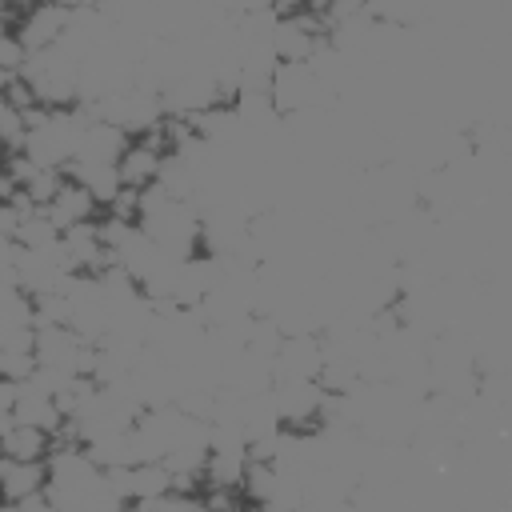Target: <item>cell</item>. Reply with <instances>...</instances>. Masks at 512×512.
I'll return each instance as SVG.
<instances>
[{
    "label": "cell",
    "mask_w": 512,
    "mask_h": 512,
    "mask_svg": "<svg viewBox=\"0 0 512 512\" xmlns=\"http://www.w3.org/2000/svg\"><path fill=\"white\" fill-rule=\"evenodd\" d=\"M128 140H132V136H128L124 128H116V124H108V120H100V116H88V124H84V132H80V140H76L72 160L116 164Z\"/></svg>",
    "instance_id": "obj_4"
},
{
    "label": "cell",
    "mask_w": 512,
    "mask_h": 512,
    "mask_svg": "<svg viewBox=\"0 0 512 512\" xmlns=\"http://www.w3.org/2000/svg\"><path fill=\"white\" fill-rule=\"evenodd\" d=\"M12 240H16V248H52V244L60 240V228L44 216V208H36V212H28V216L16 224Z\"/></svg>",
    "instance_id": "obj_9"
},
{
    "label": "cell",
    "mask_w": 512,
    "mask_h": 512,
    "mask_svg": "<svg viewBox=\"0 0 512 512\" xmlns=\"http://www.w3.org/2000/svg\"><path fill=\"white\" fill-rule=\"evenodd\" d=\"M24 76V84L32 88V100L40 108H68L80 100V60L72 52L44 48V52H28L24 64L16 68Z\"/></svg>",
    "instance_id": "obj_1"
},
{
    "label": "cell",
    "mask_w": 512,
    "mask_h": 512,
    "mask_svg": "<svg viewBox=\"0 0 512 512\" xmlns=\"http://www.w3.org/2000/svg\"><path fill=\"white\" fill-rule=\"evenodd\" d=\"M44 484H48V464L44 460H12V456H0V500L20 504V500L44 492Z\"/></svg>",
    "instance_id": "obj_6"
},
{
    "label": "cell",
    "mask_w": 512,
    "mask_h": 512,
    "mask_svg": "<svg viewBox=\"0 0 512 512\" xmlns=\"http://www.w3.org/2000/svg\"><path fill=\"white\" fill-rule=\"evenodd\" d=\"M68 8L60 4H48V0H32L28 8H20L12 16V36L20 40L24 52H44V48H56L64 28H68Z\"/></svg>",
    "instance_id": "obj_2"
},
{
    "label": "cell",
    "mask_w": 512,
    "mask_h": 512,
    "mask_svg": "<svg viewBox=\"0 0 512 512\" xmlns=\"http://www.w3.org/2000/svg\"><path fill=\"white\" fill-rule=\"evenodd\" d=\"M48 4H60L68 12H76V8H100V0H48Z\"/></svg>",
    "instance_id": "obj_11"
},
{
    "label": "cell",
    "mask_w": 512,
    "mask_h": 512,
    "mask_svg": "<svg viewBox=\"0 0 512 512\" xmlns=\"http://www.w3.org/2000/svg\"><path fill=\"white\" fill-rule=\"evenodd\" d=\"M8 424H12V412H8V408H0V432H4Z\"/></svg>",
    "instance_id": "obj_13"
},
{
    "label": "cell",
    "mask_w": 512,
    "mask_h": 512,
    "mask_svg": "<svg viewBox=\"0 0 512 512\" xmlns=\"http://www.w3.org/2000/svg\"><path fill=\"white\" fill-rule=\"evenodd\" d=\"M104 476L120 492L124 504H140V500L164 496L168 484H172V472L164 468V460H136V464H124V468H108Z\"/></svg>",
    "instance_id": "obj_3"
},
{
    "label": "cell",
    "mask_w": 512,
    "mask_h": 512,
    "mask_svg": "<svg viewBox=\"0 0 512 512\" xmlns=\"http://www.w3.org/2000/svg\"><path fill=\"white\" fill-rule=\"evenodd\" d=\"M52 448V436L44 428H32V424H8L0 432V456H12V460H44Z\"/></svg>",
    "instance_id": "obj_8"
},
{
    "label": "cell",
    "mask_w": 512,
    "mask_h": 512,
    "mask_svg": "<svg viewBox=\"0 0 512 512\" xmlns=\"http://www.w3.org/2000/svg\"><path fill=\"white\" fill-rule=\"evenodd\" d=\"M16 512H60V508H56V504H52L44 492H36V496L20 500V504H16Z\"/></svg>",
    "instance_id": "obj_10"
},
{
    "label": "cell",
    "mask_w": 512,
    "mask_h": 512,
    "mask_svg": "<svg viewBox=\"0 0 512 512\" xmlns=\"http://www.w3.org/2000/svg\"><path fill=\"white\" fill-rule=\"evenodd\" d=\"M12 420H16V424L44 428V432L52 436V432H56V424H60L64 416H60V408H56L52 392L36 388L32 380H20V384H16V400H12Z\"/></svg>",
    "instance_id": "obj_7"
},
{
    "label": "cell",
    "mask_w": 512,
    "mask_h": 512,
    "mask_svg": "<svg viewBox=\"0 0 512 512\" xmlns=\"http://www.w3.org/2000/svg\"><path fill=\"white\" fill-rule=\"evenodd\" d=\"M240 512H276V508H272V504H260V500H244Z\"/></svg>",
    "instance_id": "obj_12"
},
{
    "label": "cell",
    "mask_w": 512,
    "mask_h": 512,
    "mask_svg": "<svg viewBox=\"0 0 512 512\" xmlns=\"http://www.w3.org/2000/svg\"><path fill=\"white\" fill-rule=\"evenodd\" d=\"M44 216L64 232V228H72V224H88V220H96V216H100V204L92 200L88 188H80L76 180L64 176V184H60V188L52 192V200L44 204Z\"/></svg>",
    "instance_id": "obj_5"
}]
</instances>
